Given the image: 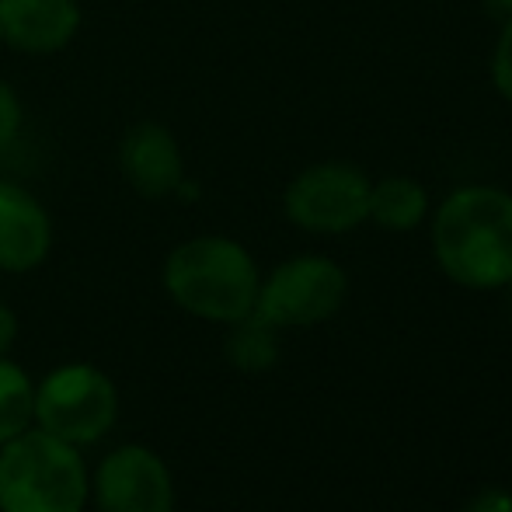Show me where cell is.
<instances>
[{
  "label": "cell",
  "instance_id": "cell-1",
  "mask_svg": "<svg viewBox=\"0 0 512 512\" xmlns=\"http://www.w3.org/2000/svg\"><path fill=\"white\" fill-rule=\"evenodd\" d=\"M432 255L464 290H506L512 283V192L499 185L453 189L432 216Z\"/></svg>",
  "mask_w": 512,
  "mask_h": 512
},
{
  "label": "cell",
  "instance_id": "cell-2",
  "mask_svg": "<svg viewBox=\"0 0 512 512\" xmlns=\"http://www.w3.org/2000/svg\"><path fill=\"white\" fill-rule=\"evenodd\" d=\"M161 286L185 314L213 324H234L255 314L262 272L241 241L203 234L182 241L164 258Z\"/></svg>",
  "mask_w": 512,
  "mask_h": 512
},
{
  "label": "cell",
  "instance_id": "cell-3",
  "mask_svg": "<svg viewBox=\"0 0 512 512\" xmlns=\"http://www.w3.org/2000/svg\"><path fill=\"white\" fill-rule=\"evenodd\" d=\"M91 478L81 450L42 429L0 446V512H84Z\"/></svg>",
  "mask_w": 512,
  "mask_h": 512
},
{
  "label": "cell",
  "instance_id": "cell-4",
  "mask_svg": "<svg viewBox=\"0 0 512 512\" xmlns=\"http://www.w3.org/2000/svg\"><path fill=\"white\" fill-rule=\"evenodd\" d=\"M119 422V387L91 363H63L35 384V429L63 443L95 446Z\"/></svg>",
  "mask_w": 512,
  "mask_h": 512
},
{
  "label": "cell",
  "instance_id": "cell-5",
  "mask_svg": "<svg viewBox=\"0 0 512 512\" xmlns=\"http://www.w3.org/2000/svg\"><path fill=\"white\" fill-rule=\"evenodd\" d=\"M349 276L328 255H297L279 262L258 286L255 314L276 331L314 328L342 310Z\"/></svg>",
  "mask_w": 512,
  "mask_h": 512
},
{
  "label": "cell",
  "instance_id": "cell-6",
  "mask_svg": "<svg viewBox=\"0 0 512 512\" xmlns=\"http://www.w3.org/2000/svg\"><path fill=\"white\" fill-rule=\"evenodd\" d=\"M370 175L352 161L307 164L283 192V213L307 234H349L370 220Z\"/></svg>",
  "mask_w": 512,
  "mask_h": 512
},
{
  "label": "cell",
  "instance_id": "cell-7",
  "mask_svg": "<svg viewBox=\"0 0 512 512\" xmlns=\"http://www.w3.org/2000/svg\"><path fill=\"white\" fill-rule=\"evenodd\" d=\"M91 502L98 512H175V478L157 450L122 443L91 474Z\"/></svg>",
  "mask_w": 512,
  "mask_h": 512
},
{
  "label": "cell",
  "instance_id": "cell-8",
  "mask_svg": "<svg viewBox=\"0 0 512 512\" xmlns=\"http://www.w3.org/2000/svg\"><path fill=\"white\" fill-rule=\"evenodd\" d=\"M119 171L143 199H168L185 182V157L175 133L161 122H136L119 143Z\"/></svg>",
  "mask_w": 512,
  "mask_h": 512
},
{
  "label": "cell",
  "instance_id": "cell-9",
  "mask_svg": "<svg viewBox=\"0 0 512 512\" xmlns=\"http://www.w3.org/2000/svg\"><path fill=\"white\" fill-rule=\"evenodd\" d=\"M77 0H0V42L25 56H53L81 32Z\"/></svg>",
  "mask_w": 512,
  "mask_h": 512
},
{
  "label": "cell",
  "instance_id": "cell-10",
  "mask_svg": "<svg viewBox=\"0 0 512 512\" xmlns=\"http://www.w3.org/2000/svg\"><path fill=\"white\" fill-rule=\"evenodd\" d=\"M53 251V220L28 189L0 182V272L25 276Z\"/></svg>",
  "mask_w": 512,
  "mask_h": 512
},
{
  "label": "cell",
  "instance_id": "cell-11",
  "mask_svg": "<svg viewBox=\"0 0 512 512\" xmlns=\"http://www.w3.org/2000/svg\"><path fill=\"white\" fill-rule=\"evenodd\" d=\"M429 216V192L408 175H387L370 185V220L391 234H408Z\"/></svg>",
  "mask_w": 512,
  "mask_h": 512
},
{
  "label": "cell",
  "instance_id": "cell-12",
  "mask_svg": "<svg viewBox=\"0 0 512 512\" xmlns=\"http://www.w3.org/2000/svg\"><path fill=\"white\" fill-rule=\"evenodd\" d=\"M223 359L241 373H265L279 363V331L258 314L227 324Z\"/></svg>",
  "mask_w": 512,
  "mask_h": 512
},
{
  "label": "cell",
  "instance_id": "cell-13",
  "mask_svg": "<svg viewBox=\"0 0 512 512\" xmlns=\"http://www.w3.org/2000/svg\"><path fill=\"white\" fill-rule=\"evenodd\" d=\"M35 425V384L18 363L0 356V446Z\"/></svg>",
  "mask_w": 512,
  "mask_h": 512
},
{
  "label": "cell",
  "instance_id": "cell-14",
  "mask_svg": "<svg viewBox=\"0 0 512 512\" xmlns=\"http://www.w3.org/2000/svg\"><path fill=\"white\" fill-rule=\"evenodd\" d=\"M492 84L512 105V14L506 18V28L499 32V42L492 49Z\"/></svg>",
  "mask_w": 512,
  "mask_h": 512
},
{
  "label": "cell",
  "instance_id": "cell-15",
  "mask_svg": "<svg viewBox=\"0 0 512 512\" xmlns=\"http://www.w3.org/2000/svg\"><path fill=\"white\" fill-rule=\"evenodd\" d=\"M21 122H25V108H21L18 91L7 81H0V150L14 143V136L21 133Z\"/></svg>",
  "mask_w": 512,
  "mask_h": 512
},
{
  "label": "cell",
  "instance_id": "cell-16",
  "mask_svg": "<svg viewBox=\"0 0 512 512\" xmlns=\"http://www.w3.org/2000/svg\"><path fill=\"white\" fill-rule=\"evenodd\" d=\"M464 512H512V492L509 488H481L471 495Z\"/></svg>",
  "mask_w": 512,
  "mask_h": 512
},
{
  "label": "cell",
  "instance_id": "cell-17",
  "mask_svg": "<svg viewBox=\"0 0 512 512\" xmlns=\"http://www.w3.org/2000/svg\"><path fill=\"white\" fill-rule=\"evenodd\" d=\"M14 342H18V314L0 300V356H7Z\"/></svg>",
  "mask_w": 512,
  "mask_h": 512
},
{
  "label": "cell",
  "instance_id": "cell-18",
  "mask_svg": "<svg viewBox=\"0 0 512 512\" xmlns=\"http://www.w3.org/2000/svg\"><path fill=\"white\" fill-rule=\"evenodd\" d=\"M485 4L492 7L495 14H506V18L512 14V0H485Z\"/></svg>",
  "mask_w": 512,
  "mask_h": 512
},
{
  "label": "cell",
  "instance_id": "cell-19",
  "mask_svg": "<svg viewBox=\"0 0 512 512\" xmlns=\"http://www.w3.org/2000/svg\"><path fill=\"white\" fill-rule=\"evenodd\" d=\"M509 286H512V283H509Z\"/></svg>",
  "mask_w": 512,
  "mask_h": 512
}]
</instances>
